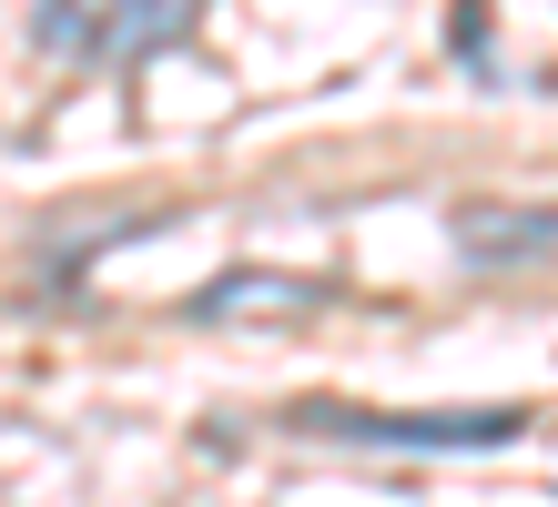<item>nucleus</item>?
Instances as JSON below:
<instances>
[{
	"label": "nucleus",
	"instance_id": "f257e3e1",
	"mask_svg": "<svg viewBox=\"0 0 558 507\" xmlns=\"http://www.w3.org/2000/svg\"><path fill=\"white\" fill-rule=\"evenodd\" d=\"M284 426L305 436H336V447H416V457H447V447H508L518 426H529V406H416V417H376V406H294Z\"/></svg>",
	"mask_w": 558,
	"mask_h": 507
},
{
	"label": "nucleus",
	"instance_id": "7ed1b4c3",
	"mask_svg": "<svg viewBox=\"0 0 558 507\" xmlns=\"http://www.w3.org/2000/svg\"><path fill=\"white\" fill-rule=\"evenodd\" d=\"M447 233L468 264H558V203H457Z\"/></svg>",
	"mask_w": 558,
	"mask_h": 507
},
{
	"label": "nucleus",
	"instance_id": "20e7f679",
	"mask_svg": "<svg viewBox=\"0 0 558 507\" xmlns=\"http://www.w3.org/2000/svg\"><path fill=\"white\" fill-rule=\"evenodd\" d=\"M305 304H315V285H294V275H223V285L193 294V315L234 325V315H305Z\"/></svg>",
	"mask_w": 558,
	"mask_h": 507
},
{
	"label": "nucleus",
	"instance_id": "f03ea898",
	"mask_svg": "<svg viewBox=\"0 0 558 507\" xmlns=\"http://www.w3.org/2000/svg\"><path fill=\"white\" fill-rule=\"evenodd\" d=\"M41 51L61 61H153V51H173L193 41V0H143V11H102V0H51L41 21Z\"/></svg>",
	"mask_w": 558,
	"mask_h": 507
}]
</instances>
